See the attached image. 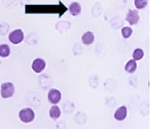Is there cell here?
I'll return each mask as SVG.
<instances>
[{
    "label": "cell",
    "mask_w": 155,
    "mask_h": 129,
    "mask_svg": "<svg viewBox=\"0 0 155 129\" xmlns=\"http://www.w3.org/2000/svg\"><path fill=\"white\" fill-rule=\"evenodd\" d=\"M15 94V85L10 82H6L1 84L0 95L3 99H9Z\"/></svg>",
    "instance_id": "obj_1"
},
{
    "label": "cell",
    "mask_w": 155,
    "mask_h": 129,
    "mask_svg": "<svg viewBox=\"0 0 155 129\" xmlns=\"http://www.w3.org/2000/svg\"><path fill=\"white\" fill-rule=\"evenodd\" d=\"M19 118L22 122L24 123H30L33 121L35 118V113L33 110L31 108H23L21 109L19 112Z\"/></svg>",
    "instance_id": "obj_2"
},
{
    "label": "cell",
    "mask_w": 155,
    "mask_h": 129,
    "mask_svg": "<svg viewBox=\"0 0 155 129\" xmlns=\"http://www.w3.org/2000/svg\"><path fill=\"white\" fill-rule=\"evenodd\" d=\"M8 40L12 44L17 45L23 42L24 32L21 29H15L8 34Z\"/></svg>",
    "instance_id": "obj_3"
},
{
    "label": "cell",
    "mask_w": 155,
    "mask_h": 129,
    "mask_svg": "<svg viewBox=\"0 0 155 129\" xmlns=\"http://www.w3.org/2000/svg\"><path fill=\"white\" fill-rule=\"evenodd\" d=\"M140 20L138 10L137 9H129L126 15V21L130 24V25H137Z\"/></svg>",
    "instance_id": "obj_4"
},
{
    "label": "cell",
    "mask_w": 155,
    "mask_h": 129,
    "mask_svg": "<svg viewBox=\"0 0 155 129\" xmlns=\"http://www.w3.org/2000/svg\"><path fill=\"white\" fill-rule=\"evenodd\" d=\"M62 95L59 90L56 89V88H52L48 91V100L50 102L51 104H59L61 100Z\"/></svg>",
    "instance_id": "obj_5"
},
{
    "label": "cell",
    "mask_w": 155,
    "mask_h": 129,
    "mask_svg": "<svg viewBox=\"0 0 155 129\" xmlns=\"http://www.w3.org/2000/svg\"><path fill=\"white\" fill-rule=\"evenodd\" d=\"M46 67V62L41 58H37L34 59L31 64V69L36 73H41Z\"/></svg>",
    "instance_id": "obj_6"
},
{
    "label": "cell",
    "mask_w": 155,
    "mask_h": 129,
    "mask_svg": "<svg viewBox=\"0 0 155 129\" xmlns=\"http://www.w3.org/2000/svg\"><path fill=\"white\" fill-rule=\"evenodd\" d=\"M114 117L117 121H124L127 117V108L126 105H121L115 110Z\"/></svg>",
    "instance_id": "obj_7"
},
{
    "label": "cell",
    "mask_w": 155,
    "mask_h": 129,
    "mask_svg": "<svg viewBox=\"0 0 155 129\" xmlns=\"http://www.w3.org/2000/svg\"><path fill=\"white\" fill-rule=\"evenodd\" d=\"M94 39H95L94 34L92 32H90V31L86 32L85 33H83L82 37H81V41H82L83 44H85V45L92 44V42H94Z\"/></svg>",
    "instance_id": "obj_8"
},
{
    "label": "cell",
    "mask_w": 155,
    "mask_h": 129,
    "mask_svg": "<svg viewBox=\"0 0 155 129\" xmlns=\"http://www.w3.org/2000/svg\"><path fill=\"white\" fill-rule=\"evenodd\" d=\"M69 10H70V13L71 14V15L77 16L81 12V6L78 2H73V3L70 4Z\"/></svg>",
    "instance_id": "obj_9"
},
{
    "label": "cell",
    "mask_w": 155,
    "mask_h": 129,
    "mask_svg": "<svg viewBox=\"0 0 155 129\" xmlns=\"http://www.w3.org/2000/svg\"><path fill=\"white\" fill-rule=\"evenodd\" d=\"M61 116V110L58 105H53L49 110V117L54 119V120H57Z\"/></svg>",
    "instance_id": "obj_10"
},
{
    "label": "cell",
    "mask_w": 155,
    "mask_h": 129,
    "mask_svg": "<svg viewBox=\"0 0 155 129\" xmlns=\"http://www.w3.org/2000/svg\"><path fill=\"white\" fill-rule=\"evenodd\" d=\"M11 49L8 44H0V57L1 58H7L10 55Z\"/></svg>",
    "instance_id": "obj_11"
},
{
    "label": "cell",
    "mask_w": 155,
    "mask_h": 129,
    "mask_svg": "<svg viewBox=\"0 0 155 129\" xmlns=\"http://www.w3.org/2000/svg\"><path fill=\"white\" fill-rule=\"evenodd\" d=\"M137 65L136 60L130 59V60H129L126 64V66H125V71L126 72H128V73H133L137 70Z\"/></svg>",
    "instance_id": "obj_12"
},
{
    "label": "cell",
    "mask_w": 155,
    "mask_h": 129,
    "mask_svg": "<svg viewBox=\"0 0 155 129\" xmlns=\"http://www.w3.org/2000/svg\"><path fill=\"white\" fill-rule=\"evenodd\" d=\"M143 56H144V51H143L142 49H136L133 51V54H132V59H134V60H141L143 58Z\"/></svg>",
    "instance_id": "obj_13"
},
{
    "label": "cell",
    "mask_w": 155,
    "mask_h": 129,
    "mask_svg": "<svg viewBox=\"0 0 155 129\" xmlns=\"http://www.w3.org/2000/svg\"><path fill=\"white\" fill-rule=\"evenodd\" d=\"M134 5L137 9H143L147 7V0H134Z\"/></svg>",
    "instance_id": "obj_14"
},
{
    "label": "cell",
    "mask_w": 155,
    "mask_h": 129,
    "mask_svg": "<svg viewBox=\"0 0 155 129\" xmlns=\"http://www.w3.org/2000/svg\"><path fill=\"white\" fill-rule=\"evenodd\" d=\"M121 34L124 38H129L132 34V29L129 26H124L121 29Z\"/></svg>",
    "instance_id": "obj_15"
}]
</instances>
